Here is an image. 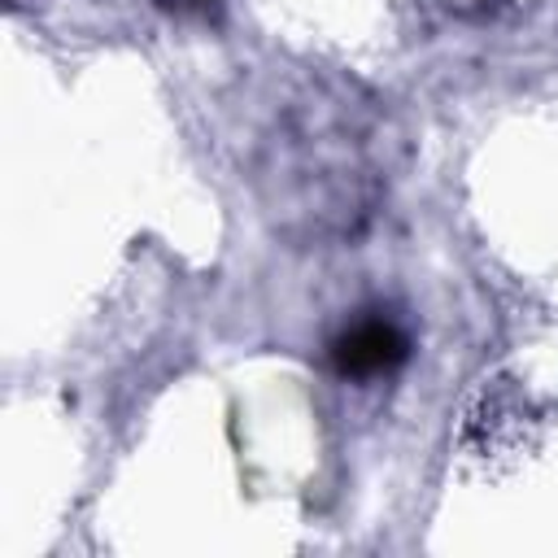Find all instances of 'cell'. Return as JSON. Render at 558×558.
<instances>
[{"mask_svg":"<svg viewBox=\"0 0 558 558\" xmlns=\"http://www.w3.org/2000/svg\"><path fill=\"white\" fill-rule=\"evenodd\" d=\"M410 353V340L397 323L388 318H362L353 327H344L336 340H331V366L344 375V379H375V375H388L405 362Z\"/></svg>","mask_w":558,"mask_h":558,"instance_id":"cell-1","label":"cell"}]
</instances>
